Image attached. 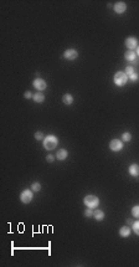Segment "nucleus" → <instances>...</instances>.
Segmentation results:
<instances>
[{
	"instance_id": "1",
	"label": "nucleus",
	"mask_w": 139,
	"mask_h": 267,
	"mask_svg": "<svg viewBox=\"0 0 139 267\" xmlns=\"http://www.w3.org/2000/svg\"><path fill=\"white\" fill-rule=\"evenodd\" d=\"M57 144H59V139H57L56 135H53V134H50V135L45 137V139H44V147L47 151L55 149V148L57 147Z\"/></svg>"
},
{
	"instance_id": "2",
	"label": "nucleus",
	"mask_w": 139,
	"mask_h": 267,
	"mask_svg": "<svg viewBox=\"0 0 139 267\" xmlns=\"http://www.w3.org/2000/svg\"><path fill=\"white\" fill-rule=\"evenodd\" d=\"M83 202H85V205L87 207H90V209H95V207H97L99 205V199L95 195H87L83 199Z\"/></svg>"
},
{
	"instance_id": "3",
	"label": "nucleus",
	"mask_w": 139,
	"mask_h": 267,
	"mask_svg": "<svg viewBox=\"0 0 139 267\" xmlns=\"http://www.w3.org/2000/svg\"><path fill=\"white\" fill-rule=\"evenodd\" d=\"M128 81V76L125 75V72H122V71H118L116 75H114V83L117 86H124Z\"/></svg>"
},
{
	"instance_id": "4",
	"label": "nucleus",
	"mask_w": 139,
	"mask_h": 267,
	"mask_svg": "<svg viewBox=\"0 0 139 267\" xmlns=\"http://www.w3.org/2000/svg\"><path fill=\"white\" fill-rule=\"evenodd\" d=\"M33 198H34V195H33V191H31V190H29V189L24 190V191L21 193V195H20V200H21L24 204H29V202L33 200Z\"/></svg>"
},
{
	"instance_id": "5",
	"label": "nucleus",
	"mask_w": 139,
	"mask_h": 267,
	"mask_svg": "<svg viewBox=\"0 0 139 267\" xmlns=\"http://www.w3.org/2000/svg\"><path fill=\"white\" fill-rule=\"evenodd\" d=\"M109 148L113 152H119L123 148V143L119 139H113V140H110V143H109Z\"/></svg>"
},
{
	"instance_id": "6",
	"label": "nucleus",
	"mask_w": 139,
	"mask_h": 267,
	"mask_svg": "<svg viewBox=\"0 0 139 267\" xmlns=\"http://www.w3.org/2000/svg\"><path fill=\"white\" fill-rule=\"evenodd\" d=\"M64 57L66 58V60H75V58L78 57V52L75 50V49H68L64 52Z\"/></svg>"
},
{
	"instance_id": "7",
	"label": "nucleus",
	"mask_w": 139,
	"mask_h": 267,
	"mask_svg": "<svg viewBox=\"0 0 139 267\" xmlns=\"http://www.w3.org/2000/svg\"><path fill=\"white\" fill-rule=\"evenodd\" d=\"M33 84H34V87L36 88L37 91H44L45 88H46V82H45V80H42V78H35L34 80V82H33Z\"/></svg>"
},
{
	"instance_id": "8",
	"label": "nucleus",
	"mask_w": 139,
	"mask_h": 267,
	"mask_svg": "<svg viewBox=\"0 0 139 267\" xmlns=\"http://www.w3.org/2000/svg\"><path fill=\"white\" fill-rule=\"evenodd\" d=\"M125 46L128 47V50H134V49H137L138 47V40L135 39V37H128L127 40H125Z\"/></svg>"
},
{
	"instance_id": "9",
	"label": "nucleus",
	"mask_w": 139,
	"mask_h": 267,
	"mask_svg": "<svg viewBox=\"0 0 139 267\" xmlns=\"http://www.w3.org/2000/svg\"><path fill=\"white\" fill-rule=\"evenodd\" d=\"M125 10H127V5H125V3H123V2H118V3H116V5H114V11H116L117 14H123Z\"/></svg>"
},
{
	"instance_id": "10",
	"label": "nucleus",
	"mask_w": 139,
	"mask_h": 267,
	"mask_svg": "<svg viewBox=\"0 0 139 267\" xmlns=\"http://www.w3.org/2000/svg\"><path fill=\"white\" fill-rule=\"evenodd\" d=\"M124 58L127 61H135L137 60V53L134 52V51H132V50H128L125 53H124Z\"/></svg>"
},
{
	"instance_id": "11",
	"label": "nucleus",
	"mask_w": 139,
	"mask_h": 267,
	"mask_svg": "<svg viewBox=\"0 0 139 267\" xmlns=\"http://www.w3.org/2000/svg\"><path fill=\"white\" fill-rule=\"evenodd\" d=\"M129 174L132 176H138L139 175V165L138 164H132L129 167Z\"/></svg>"
},
{
	"instance_id": "12",
	"label": "nucleus",
	"mask_w": 139,
	"mask_h": 267,
	"mask_svg": "<svg viewBox=\"0 0 139 267\" xmlns=\"http://www.w3.org/2000/svg\"><path fill=\"white\" fill-rule=\"evenodd\" d=\"M67 155H68V153H67L66 149H60V151L57 152V154H56V158H57L59 160H65V159L67 158Z\"/></svg>"
},
{
	"instance_id": "13",
	"label": "nucleus",
	"mask_w": 139,
	"mask_h": 267,
	"mask_svg": "<svg viewBox=\"0 0 139 267\" xmlns=\"http://www.w3.org/2000/svg\"><path fill=\"white\" fill-rule=\"evenodd\" d=\"M62 102H64L65 104L70 106V104L73 103V97H72L70 93H66V95H64V97H62Z\"/></svg>"
},
{
	"instance_id": "14",
	"label": "nucleus",
	"mask_w": 139,
	"mask_h": 267,
	"mask_svg": "<svg viewBox=\"0 0 139 267\" xmlns=\"http://www.w3.org/2000/svg\"><path fill=\"white\" fill-rule=\"evenodd\" d=\"M119 235H121L122 237H128V236L130 235V229H129L128 226H123V227H121V230H119Z\"/></svg>"
},
{
	"instance_id": "15",
	"label": "nucleus",
	"mask_w": 139,
	"mask_h": 267,
	"mask_svg": "<svg viewBox=\"0 0 139 267\" xmlns=\"http://www.w3.org/2000/svg\"><path fill=\"white\" fill-rule=\"evenodd\" d=\"M33 98H34V101H35L36 103H42V102L45 101V96H44L41 92H39V93H35Z\"/></svg>"
},
{
	"instance_id": "16",
	"label": "nucleus",
	"mask_w": 139,
	"mask_h": 267,
	"mask_svg": "<svg viewBox=\"0 0 139 267\" xmlns=\"http://www.w3.org/2000/svg\"><path fill=\"white\" fill-rule=\"evenodd\" d=\"M93 218H95L96 220L101 221V220H103V219H104V213H103L102 210H96V211L93 213Z\"/></svg>"
},
{
	"instance_id": "17",
	"label": "nucleus",
	"mask_w": 139,
	"mask_h": 267,
	"mask_svg": "<svg viewBox=\"0 0 139 267\" xmlns=\"http://www.w3.org/2000/svg\"><path fill=\"white\" fill-rule=\"evenodd\" d=\"M132 214H133V216H134V218L139 219V205H137V206H133V209H132Z\"/></svg>"
},
{
	"instance_id": "18",
	"label": "nucleus",
	"mask_w": 139,
	"mask_h": 267,
	"mask_svg": "<svg viewBox=\"0 0 139 267\" xmlns=\"http://www.w3.org/2000/svg\"><path fill=\"white\" fill-rule=\"evenodd\" d=\"M122 139H123L124 142H129V140L132 139V134H130V133H128V132H125V133H123V134H122Z\"/></svg>"
},
{
	"instance_id": "19",
	"label": "nucleus",
	"mask_w": 139,
	"mask_h": 267,
	"mask_svg": "<svg viewBox=\"0 0 139 267\" xmlns=\"http://www.w3.org/2000/svg\"><path fill=\"white\" fill-rule=\"evenodd\" d=\"M31 189H33V191H40V190H41V184L34 183V184L31 185Z\"/></svg>"
},
{
	"instance_id": "20",
	"label": "nucleus",
	"mask_w": 139,
	"mask_h": 267,
	"mask_svg": "<svg viewBox=\"0 0 139 267\" xmlns=\"http://www.w3.org/2000/svg\"><path fill=\"white\" fill-rule=\"evenodd\" d=\"M134 73V69L132 67V66H127L125 67V75L127 76H130V75H133Z\"/></svg>"
},
{
	"instance_id": "21",
	"label": "nucleus",
	"mask_w": 139,
	"mask_h": 267,
	"mask_svg": "<svg viewBox=\"0 0 139 267\" xmlns=\"http://www.w3.org/2000/svg\"><path fill=\"white\" fill-rule=\"evenodd\" d=\"M133 231L139 236V221L137 222H133Z\"/></svg>"
},
{
	"instance_id": "22",
	"label": "nucleus",
	"mask_w": 139,
	"mask_h": 267,
	"mask_svg": "<svg viewBox=\"0 0 139 267\" xmlns=\"http://www.w3.org/2000/svg\"><path fill=\"white\" fill-rule=\"evenodd\" d=\"M35 139H36V140L45 139V138H44V134H42V132H36V133H35Z\"/></svg>"
},
{
	"instance_id": "23",
	"label": "nucleus",
	"mask_w": 139,
	"mask_h": 267,
	"mask_svg": "<svg viewBox=\"0 0 139 267\" xmlns=\"http://www.w3.org/2000/svg\"><path fill=\"white\" fill-rule=\"evenodd\" d=\"M129 78H130V81H133V82H135V81H138V80H139V75L134 72L133 75H130V76H129Z\"/></svg>"
},
{
	"instance_id": "24",
	"label": "nucleus",
	"mask_w": 139,
	"mask_h": 267,
	"mask_svg": "<svg viewBox=\"0 0 139 267\" xmlns=\"http://www.w3.org/2000/svg\"><path fill=\"white\" fill-rule=\"evenodd\" d=\"M85 216H86V218H91V216H93L92 209H90V207H88V209H87V210L85 211Z\"/></svg>"
},
{
	"instance_id": "25",
	"label": "nucleus",
	"mask_w": 139,
	"mask_h": 267,
	"mask_svg": "<svg viewBox=\"0 0 139 267\" xmlns=\"http://www.w3.org/2000/svg\"><path fill=\"white\" fill-rule=\"evenodd\" d=\"M24 96H25V98H26V100H29V98H31V97H34V95H33V93H31L30 91H26Z\"/></svg>"
},
{
	"instance_id": "26",
	"label": "nucleus",
	"mask_w": 139,
	"mask_h": 267,
	"mask_svg": "<svg viewBox=\"0 0 139 267\" xmlns=\"http://www.w3.org/2000/svg\"><path fill=\"white\" fill-rule=\"evenodd\" d=\"M53 159H55V158H53L52 155H47V158H46V160H47V162H50V163H52V162H53Z\"/></svg>"
},
{
	"instance_id": "27",
	"label": "nucleus",
	"mask_w": 139,
	"mask_h": 267,
	"mask_svg": "<svg viewBox=\"0 0 139 267\" xmlns=\"http://www.w3.org/2000/svg\"><path fill=\"white\" fill-rule=\"evenodd\" d=\"M137 56H139V46L137 47Z\"/></svg>"
}]
</instances>
